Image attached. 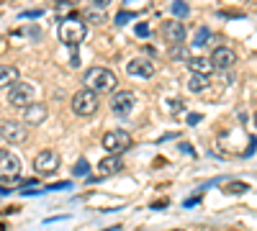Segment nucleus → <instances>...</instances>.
<instances>
[{"instance_id": "nucleus-1", "label": "nucleus", "mask_w": 257, "mask_h": 231, "mask_svg": "<svg viewBox=\"0 0 257 231\" xmlns=\"http://www.w3.org/2000/svg\"><path fill=\"white\" fill-rule=\"evenodd\" d=\"M85 85L93 93H113L118 85V77L105 67H90L85 72Z\"/></svg>"}, {"instance_id": "nucleus-2", "label": "nucleus", "mask_w": 257, "mask_h": 231, "mask_svg": "<svg viewBox=\"0 0 257 231\" xmlns=\"http://www.w3.org/2000/svg\"><path fill=\"white\" fill-rule=\"evenodd\" d=\"M85 34H88V26H85L80 18H75V16H67V18H64L62 24H59V31H57L59 41H62V44H67V47L82 44Z\"/></svg>"}, {"instance_id": "nucleus-3", "label": "nucleus", "mask_w": 257, "mask_h": 231, "mask_svg": "<svg viewBox=\"0 0 257 231\" xmlns=\"http://www.w3.org/2000/svg\"><path fill=\"white\" fill-rule=\"evenodd\" d=\"M103 149L108 152V154H121V152H126L128 146H132V134L128 131H123V129H113V131H108L103 136Z\"/></svg>"}, {"instance_id": "nucleus-4", "label": "nucleus", "mask_w": 257, "mask_h": 231, "mask_svg": "<svg viewBox=\"0 0 257 231\" xmlns=\"http://www.w3.org/2000/svg\"><path fill=\"white\" fill-rule=\"evenodd\" d=\"M21 175V159L11 149H0V182H16Z\"/></svg>"}, {"instance_id": "nucleus-5", "label": "nucleus", "mask_w": 257, "mask_h": 231, "mask_svg": "<svg viewBox=\"0 0 257 231\" xmlns=\"http://www.w3.org/2000/svg\"><path fill=\"white\" fill-rule=\"evenodd\" d=\"M8 103L13 108H29V106H34V85L18 80L16 85L8 88Z\"/></svg>"}, {"instance_id": "nucleus-6", "label": "nucleus", "mask_w": 257, "mask_h": 231, "mask_svg": "<svg viewBox=\"0 0 257 231\" xmlns=\"http://www.w3.org/2000/svg\"><path fill=\"white\" fill-rule=\"evenodd\" d=\"M72 111L77 113V116H93L95 111H98V93H93V90H80V93H75L72 95Z\"/></svg>"}, {"instance_id": "nucleus-7", "label": "nucleus", "mask_w": 257, "mask_h": 231, "mask_svg": "<svg viewBox=\"0 0 257 231\" xmlns=\"http://www.w3.org/2000/svg\"><path fill=\"white\" fill-rule=\"evenodd\" d=\"M29 139V129L18 121H3L0 123V141L6 144H24Z\"/></svg>"}, {"instance_id": "nucleus-8", "label": "nucleus", "mask_w": 257, "mask_h": 231, "mask_svg": "<svg viewBox=\"0 0 257 231\" xmlns=\"http://www.w3.org/2000/svg\"><path fill=\"white\" fill-rule=\"evenodd\" d=\"M59 154L57 152H52V149H44V152H39L36 154V159H34V170L39 172V175H54L57 170H59Z\"/></svg>"}, {"instance_id": "nucleus-9", "label": "nucleus", "mask_w": 257, "mask_h": 231, "mask_svg": "<svg viewBox=\"0 0 257 231\" xmlns=\"http://www.w3.org/2000/svg\"><path fill=\"white\" fill-rule=\"evenodd\" d=\"M134 106H137V95L128 93V90L116 93L113 100H111V111H113L116 116H128V113L134 111Z\"/></svg>"}, {"instance_id": "nucleus-10", "label": "nucleus", "mask_w": 257, "mask_h": 231, "mask_svg": "<svg viewBox=\"0 0 257 231\" xmlns=\"http://www.w3.org/2000/svg\"><path fill=\"white\" fill-rule=\"evenodd\" d=\"M208 59H211L213 70H231L234 65H237V54H234V49H229V47H216Z\"/></svg>"}, {"instance_id": "nucleus-11", "label": "nucleus", "mask_w": 257, "mask_h": 231, "mask_svg": "<svg viewBox=\"0 0 257 231\" xmlns=\"http://www.w3.org/2000/svg\"><path fill=\"white\" fill-rule=\"evenodd\" d=\"M162 36L170 41L173 47H183L185 44V26L180 24V21H167V24L162 26Z\"/></svg>"}, {"instance_id": "nucleus-12", "label": "nucleus", "mask_w": 257, "mask_h": 231, "mask_svg": "<svg viewBox=\"0 0 257 231\" xmlns=\"http://www.w3.org/2000/svg\"><path fill=\"white\" fill-rule=\"evenodd\" d=\"M126 72L132 75V77H142V80H147V77H152V75H155V65H152V59L137 57V59H132V62L126 65Z\"/></svg>"}, {"instance_id": "nucleus-13", "label": "nucleus", "mask_w": 257, "mask_h": 231, "mask_svg": "<svg viewBox=\"0 0 257 231\" xmlns=\"http://www.w3.org/2000/svg\"><path fill=\"white\" fill-rule=\"evenodd\" d=\"M121 159L116 157V154H108V157H105V159H100L98 162V180L100 177H111V175H116L118 170H121Z\"/></svg>"}, {"instance_id": "nucleus-14", "label": "nucleus", "mask_w": 257, "mask_h": 231, "mask_svg": "<svg viewBox=\"0 0 257 231\" xmlns=\"http://www.w3.org/2000/svg\"><path fill=\"white\" fill-rule=\"evenodd\" d=\"M188 70L190 75H211L213 72V65H211V59L208 57H190L188 59Z\"/></svg>"}, {"instance_id": "nucleus-15", "label": "nucleus", "mask_w": 257, "mask_h": 231, "mask_svg": "<svg viewBox=\"0 0 257 231\" xmlns=\"http://www.w3.org/2000/svg\"><path fill=\"white\" fill-rule=\"evenodd\" d=\"M41 121H47V106H41V103H34V106H29V108H26V123L39 126Z\"/></svg>"}, {"instance_id": "nucleus-16", "label": "nucleus", "mask_w": 257, "mask_h": 231, "mask_svg": "<svg viewBox=\"0 0 257 231\" xmlns=\"http://www.w3.org/2000/svg\"><path fill=\"white\" fill-rule=\"evenodd\" d=\"M18 82V70L13 65H3L0 67V88H11Z\"/></svg>"}, {"instance_id": "nucleus-17", "label": "nucleus", "mask_w": 257, "mask_h": 231, "mask_svg": "<svg viewBox=\"0 0 257 231\" xmlns=\"http://www.w3.org/2000/svg\"><path fill=\"white\" fill-rule=\"evenodd\" d=\"M211 85V80L206 77V75H190V80H188V90L190 93H201V90H206Z\"/></svg>"}, {"instance_id": "nucleus-18", "label": "nucleus", "mask_w": 257, "mask_h": 231, "mask_svg": "<svg viewBox=\"0 0 257 231\" xmlns=\"http://www.w3.org/2000/svg\"><path fill=\"white\" fill-rule=\"evenodd\" d=\"M247 190H249L247 182H229V185H224V193L226 195H244Z\"/></svg>"}, {"instance_id": "nucleus-19", "label": "nucleus", "mask_w": 257, "mask_h": 231, "mask_svg": "<svg viewBox=\"0 0 257 231\" xmlns=\"http://www.w3.org/2000/svg\"><path fill=\"white\" fill-rule=\"evenodd\" d=\"M208 39H211V31H208L206 26H201L198 34H196V47H206V44H208Z\"/></svg>"}, {"instance_id": "nucleus-20", "label": "nucleus", "mask_w": 257, "mask_h": 231, "mask_svg": "<svg viewBox=\"0 0 257 231\" xmlns=\"http://www.w3.org/2000/svg\"><path fill=\"white\" fill-rule=\"evenodd\" d=\"M88 172H90V164L85 162V159H80V162L72 167V175H75V177H82V175H88Z\"/></svg>"}, {"instance_id": "nucleus-21", "label": "nucleus", "mask_w": 257, "mask_h": 231, "mask_svg": "<svg viewBox=\"0 0 257 231\" xmlns=\"http://www.w3.org/2000/svg\"><path fill=\"white\" fill-rule=\"evenodd\" d=\"M173 13L178 18H183V16H188V6L183 3V0H175V3H173Z\"/></svg>"}, {"instance_id": "nucleus-22", "label": "nucleus", "mask_w": 257, "mask_h": 231, "mask_svg": "<svg viewBox=\"0 0 257 231\" xmlns=\"http://www.w3.org/2000/svg\"><path fill=\"white\" fill-rule=\"evenodd\" d=\"M77 6V0H57V3H54V11H67V8H75Z\"/></svg>"}, {"instance_id": "nucleus-23", "label": "nucleus", "mask_w": 257, "mask_h": 231, "mask_svg": "<svg viewBox=\"0 0 257 231\" xmlns=\"http://www.w3.org/2000/svg\"><path fill=\"white\" fill-rule=\"evenodd\" d=\"M173 59H183V62H188V59H190V54H188V49H185V47H173Z\"/></svg>"}, {"instance_id": "nucleus-24", "label": "nucleus", "mask_w": 257, "mask_h": 231, "mask_svg": "<svg viewBox=\"0 0 257 231\" xmlns=\"http://www.w3.org/2000/svg\"><path fill=\"white\" fill-rule=\"evenodd\" d=\"M128 18H134V16L128 13V11H121V13L116 16V24H118V26H123V24H128Z\"/></svg>"}, {"instance_id": "nucleus-25", "label": "nucleus", "mask_w": 257, "mask_h": 231, "mask_svg": "<svg viewBox=\"0 0 257 231\" xmlns=\"http://www.w3.org/2000/svg\"><path fill=\"white\" fill-rule=\"evenodd\" d=\"M137 36L147 39L149 36V24H137Z\"/></svg>"}, {"instance_id": "nucleus-26", "label": "nucleus", "mask_w": 257, "mask_h": 231, "mask_svg": "<svg viewBox=\"0 0 257 231\" xmlns=\"http://www.w3.org/2000/svg\"><path fill=\"white\" fill-rule=\"evenodd\" d=\"M167 106L173 108V111H183V100H180V98H170V103H167Z\"/></svg>"}, {"instance_id": "nucleus-27", "label": "nucleus", "mask_w": 257, "mask_h": 231, "mask_svg": "<svg viewBox=\"0 0 257 231\" xmlns=\"http://www.w3.org/2000/svg\"><path fill=\"white\" fill-rule=\"evenodd\" d=\"M88 18H90V21H93V24H103V18H105V16H103V13H100V11H95V13H93V11H90V16H88Z\"/></svg>"}, {"instance_id": "nucleus-28", "label": "nucleus", "mask_w": 257, "mask_h": 231, "mask_svg": "<svg viewBox=\"0 0 257 231\" xmlns=\"http://www.w3.org/2000/svg\"><path fill=\"white\" fill-rule=\"evenodd\" d=\"M201 121H203L201 113H190V116H188V123H190V126H196V123H201Z\"/></svg>"}, {"instance_id": "nucleus-29", "label": "nucleus", "mask_w": 257, "mask_h": 231, "mask_svg": "<svg viewBox=\"0 0 257 231\" xmlns=\"http://www.w3.org/2000/svg\"><path fill=\"white\" fill-rule=\"evenodd\" d=\"M108 3H111V0H93V6H95V8H105Z\"/></svg>"}, {"instance_id": "nucleus-30", "label": "nucleus", "mask_w": 257, "mask_h": 231, "mask_svg": "<svg viewBox=\"0 0 257 231\" xmlns=\"http://www.w3.org/2000/svg\"><path fill=\"white\" fill-rule=\"evenodd\" d=\"M36 16H41V11H29V13H24L21 18H36Z\"/></svg>"}, {"instance_id": "nucleus-31", "label": "nucleus", "mask_w": 257, "mask_h": 231, "mask_svg": "<svg viewBox=\"0 0 257 231\" xmlns=\"http://www.w3.org/2000/svg\"><path fill=\"white\" fill-rule=\"evenodd\" d=\"M167 205V200H157V203H152V208H165Z\"/></svg>"}, {"instance_id": "nucleus-32", "label": "nucleus", "mask_w": 257, "mask_h": 231, "mask_svg": "<svg viewBox=\"0 0 257 231\" xmlns=\"http://www.w3.org/2000/svg\"><path fill=\"white\" fill-rule=\"evenodd\" d=\"M105 231H118V226H113V228H105Z\"/></svg>"}, {"instance_id": "nucleus-33", "label": "nucleus", "mask_w": 257, "mask_h": 231, "mask_svg": "<svg viewBox=\"0 0 257 231\" xmlns=\"http://www.w3.org/2000/svg\"><path fill=\"white\" fill-rule=\"evenodd\" d=\"M0 231H6V226H3V223H0Z\"/></svg>"}, {"instance_id": "nucleus-34", "label": "nucleus", "mask_w": 257, "mask_h": 231, "mask_svg": "<svg viewBox=\"0 0 257 231\" xmlns=\"http://www.w3.org/2000/svg\"><path fill=\"white\" fill-rule=\"evenodd\" d=\"M229 231H239V228H229Z\"/></svg>"}, {"instance_id": "nucleus-35", "label": "nucleus", "mask_w": 257, "mask_h": 231, "mask_svg": "<svg viewBox=\"0 0 257 231\" xmlns=\"http://www.w3.org/2000/svg\"><path fill=\"white\" fill-rule=\"evenodd\" d=\"M254 123H257V113H254Z\"/></svg>"}, {"instance_id": "nucleus-36", "label": "nucleus", "mask_w": 257, "mask_h": 231, "mask_svg": "<svg viewBox=\"0 0 257 231\" xmlns=\"http://www.w3.org/2000/svg\"><path fill=\"white\" fill-rule=\"evenodd\" d=\"M175 231H183V228H175Z\"/></svg>"}]
</instances>
